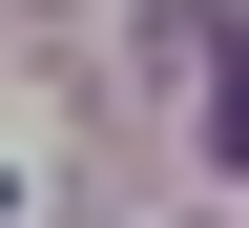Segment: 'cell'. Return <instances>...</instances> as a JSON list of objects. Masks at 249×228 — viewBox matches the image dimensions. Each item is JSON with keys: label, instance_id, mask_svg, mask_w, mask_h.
I'll list each match as a JSON object with an SVG mask.
<instances>
[{"label": "cell", "instance_id": "cell-2", "mask_svg": "<svg viewBox=\"0 0 249 228\" xmlns=\"http://www.w3.org/2000/svg\"><path fill=\"white\" fill-rule=\"evenodd\" d=\"M0 228H21V208H0Z\"/></svg>", "mask_w": 249, "mask_h": 228}, {"label": "cell", "instance_id": "cell-1", "mask_svg": "<svg viewBox=\"0 0 249 228\" xmlns=\"http://www.w3.org/2000/svg\"><path fill=\"white\" fill-rule=\"evenodd\" d=\"M208 166H249V21L208 42Z\"/></svg>", "mask_w": 249, "mask_h": 228}]
</instances>
